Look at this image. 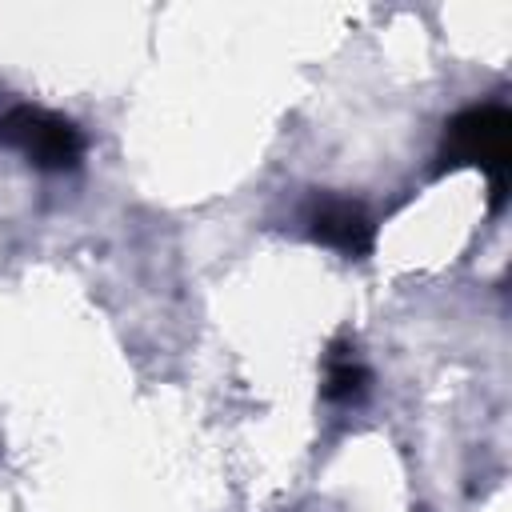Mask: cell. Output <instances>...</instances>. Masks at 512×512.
<instances>
[{"label": "cell", "instance_id": "1", "mask_svg": "<svg viewBox=\"0 0 512 512\" xmlns=\"http://www.w3.org/2000/svg\"><path fill=\"white\" fill-rule=\"evenodd\" d=\"M508 136H512V116L504 104H492V100L464 108L460 116L448 120V132H444L440 160L452 168L460 164L484 168L492 176V208H500L508 192Z\"/></svg>", "mask_w": 512, "mask_h": 512}, {"label": "cell", "instance_id": "2", "mask_svg": "<svg viewBox=\"0 0 512 512\" xmlns=\"http://www.w3.org/2000/svg\"><path fill=\"white\" fill-rule=\"evenodd\" d=\"M0 140L20 148L44 172H68L84 156L80 128L56 112L32 108V104H16V108L0 112Z\"/></svg>", "mask_w": 512, "mask_h": 512}, {"label": "cell", "instance_id": "3", "mask_svg": "<svg viewBox=\"0 0 512 512\" xmlns=\"http://www.w3.org/2000/svg\"><path fill=\"white\" fill-rule=\"evenodd\" d=\"M304 224L316 244H328L352 260L368 256L376 244V224H372L368 208L348 196H312L304 208Z\"/></svg>", "mask_w": 512, "mask_h": 512}, {"label": "cell", "instance_id": "4", "mask_svg": "<svg viewBox=\"0 0 512 512\" xmlns=\"http://www.w3.org/2000/svg\"><path fill=\"white\" fill-rule=\"evenodd\" d=\"M364 392H368V368L348 348H332L324 372V396L336 404H356Z\"/></svg>", "mask_w": 512, "mask_h": 512}]
</instances>
